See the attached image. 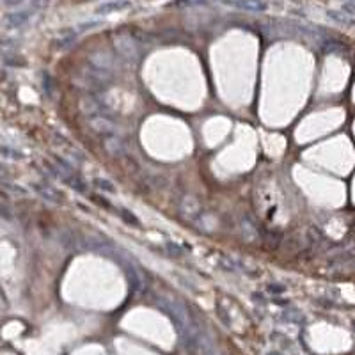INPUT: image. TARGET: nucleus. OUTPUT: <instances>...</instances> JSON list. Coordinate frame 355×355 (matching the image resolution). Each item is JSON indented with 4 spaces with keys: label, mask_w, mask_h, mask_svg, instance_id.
<instances>
[{
    "label": "nucleus",
    "mask_w": 355,
    "mask_h": 355,
    "mask_svg": "<svg viewBox=\"0 0 355 355\" xmlns=\"http://www.w3.org/2000/svg\"><path fill=\"white\" fill-rule=\"evenodd\" d=\"M156 302H158V306L162 307L164 313H166L167 316L173 320V324L176 325L178 332L183 336V339L188 338L190 332H192V329H193V325L190 324L188 314H186L185 307H183L179 302H176V300L167 299V297H160Z\"/></svg>",
    "instance_id": "nucleus-1"
},
{
    "label": "nucleus",
    "mask_w": 355,
    "mask_h": 355,
    "mask_svg": "<svg viewBox=\"0 0 355 355\" xmlns=\"http://www.w3.org/2000/svg\"><path fill=\"white\" fill-rule=\"evenodd\" d=\"M114 46H116L117 53L126 60H130V62H135L139 59V46L130 36H117V38H114Z\"/></svg>",
    "instance_id": "nucleus-2"
},
{
    "label": "nucleus",
    "mask_w": 355,
    "mask_h": 355,
    "mask_svg": "<svg viewBox=\"0 0 355 355\" xmlns=\"http://www.w3.org/2000/svg\"><path fill=\"white\" fill-rule=\"evenodd\" d=\"M89 128H91L94 134H98L100 137L105 141L109 137H114L117 135L116 132V126H114L112 119L109 116H94V117H89Z\"/></svg>",
    "instance_id": "nucleus-3"
},
{
    "label": "nucleus",
    "mask_w": 355,
    "mask_h": 355,
    "mask_svg": "<svg viewBox=\"0 0 355 355\" xmlns=\"http://www.w3.org/2000/svg\"><path fill=\"white\" fill-rule=\"evenodd\" d=\"M80 109L82 112L85 114V116L89 117H94V116H109V112H107V107L103 105L102 102H100L96 96L92 94H85L84 98L80 100Z\"/></svg>",
    "instance_id": "nucleus-4"
},
{
    "label": "nucleus",
    "mask_w": 355,
    "mask_h": 355,
    "mask_svg": "<svg viewBox=\"0 0 355 355\" xmlns=\"http://www.w3.org/2000/svg\"><path fill=\"white\" fill-rule=\"evenodd\" d=\"M30 186H32V190L38 193V196H41L43 199H46L48 203H53V204L64 203L62 192H59L55 186L48 185V183H32Z\"/></svg>",
    "instance_id": "nucleus-5"
},
{
    "label": "nucleus",
    "mask_w": 355,
    "mask_h": 355,
    "mask_svg": "<svg viewBox=\"0 0 355 355\" xmlns=\"http://www.w3.org/2000/svg\"><path fill=\"white\" fill-rule=\"evenodd\" d=\"M229 6L242 11H249V13H263L268 9V4L265 0H229Z\"/></svg>",
    "instance_id": "nucleus-6"
},
{
    "label": "nucleus",
    "mask_w": 355,
    "mask_h": 355,
    "mask_svg": "<svg viewBox=\"0 0 355 355\" xmlns=\"http://www.w3.org/2000/svg\"><path fill=\"white\" fill-rule=\"evenodd\" d=\"M199 211H201V206L193 197H183L181 201V213L186 220H196L199 217Z\"/></svg>",
    "instance_id": "nucleus-7"
},
{
    "label": "nucleus",
    "mask_w": 355,
    "mask_h": 355,
    "mask_svg": "<svg viewBox=\"0 0 355 355\" xmlns=\"http://www.w3.org/2000/svg\"><path fill=\"white\" fill-rule=\"evenodd\" d=\"M119 261H121V265H123L124 272H126L128 281H130V284H132V288H134V292H139V289H141L142 281H141V275H139L137 268H135L134 265H132L130 261L126 260V257H119Z\"/></svg>",
    "instance_id": "nucleus-8"
},
{
    "label": "nucleus",
    "mask_w": 355,
    "mask_h": 355,
    "mask_svg": "<svg viewBox=\"0 0 355 355\" xmlns=\"http://www.w3.org/2000/svg\"><path fill=\"white\" fill-rule=\"evenodd\" d=\"M103 144H105V149L109 155L112 156H126V148H124L123 141H121L117 135H114V137H109L103 141Z\"/></svg>",
    "instance_id": "nucleus-9"
},
{
    "label": "nucleus",
    "mask_w": 355,
    "mask_h": 355,
    "mask_svg": "<svg viewBox=\"0 0 355 355\" xmlns=\"http://www.w3.org/2000/svg\"><path fill=\"white\" fill-rule=\"evenodd\" d=\"M130 7V0H110V2H105L96 9L98 14H112L117 13V11H123Z\"/></svg>",
    "instance_id": "nucleus-10"
},
{
    "label": "nucleus",
    "mask_w": 355,
    "mask_h": 355,
    "mask_svg": "<svg viewBox=\"0 0 355 355\" xmlns=\"http://www.w3.org/2000/svg\"><path fill=\"white\" fill-rule=\"evenodd\" d=\"M77 41V34H75V30H70V28H66V30H60L59 32V38L55 39V48L59 50H66L70 48L73 43Z\"/></svg>",
    "instance_id": "nucleus-11"
},
{
    "label": "nucleus",
    "mask_w": 355,
    "mask_h": 355,
    "mask_svg": "<svg viewBox=\"0 0 355 355\" xmlns=\"http://www.w3.org/2000/svg\"><path fill=\"white\" fill-rule=\"evenodd\" d=\"M92 186L103 193H116L117 192V186L107 178H94L92 179Z\"/></svg>",
    "instance_id": "nucleus-12"
},
{
    "label": "nucleus",
    "mask_w": 355,
    "mask_h": 355,
    "mask_svg": "<svg viewBox=\"0 0 355 355\" xmlns=\"http://www.w3.org/2000/svg\"><path fill=\"white\" fill-rule=\"evenodd\" d=\"M27 20H28V13H23V11H20V13H11L6 16V23L14 28L27 23Z\"/></svg>",
    "instance_id": "nucleus-13"
},
{
    "label": "nucleus",
    "mask_w": 355,
    "mask_h": 355,
    "mask_svg": "<svg viewBox=\"0 0 355 355\" xmlns=\"http://www.w3.org/2000/svg\"><path fill=\"white\" fill-rule=\"evenodd\" d=\"M117 213H119V217L123 218V220L126 222L128 225H134V228H142L139 217L135 213H132L128 208H119V210H117Z\"/></svg>",
    "instance_id": "nucleus-14"
},
{
    "label": "nucleus",
    "mask_w": 355,
    "mask_h": 355,
    "mask_svg": "<svg viewBox=\"0 0 355 355\" xmlns=\"http://www.w3.org/2000/svg\"><path fill=\"white\" fill-rule=\"evenodd\" d=\"M91 64H94V66H98V68H103V70H110L112 59H110V55H107V53H94V55H91Z\"/></svg>",
    "instance_id": "nucleus-15"
},
{
    "label": "nucleus",
    "mask_w": 355,
    "mask_h": 355,
    "mask_svg": "<svg viewBox=\"0 0 355 355\" xmlns=\"http://www.w3.org/2000/svg\"><path fill=\"white\" fill-rule=\"evenodd\" d=\"M321 48H324L325 53H341V52H345V46H343L341 43H336V41H325Z\"/></svg>",
    "instance_id": "nucleus-16"
},
{
    "label": "nucleus",
    "mask_w": 355,
    "mask_h": 355,
    "mask_svg": "<svg viewBox=\"0 0 355 355\" xmlns=\"http://www.w3.org/2000/svg\"><path fill=\"white\" fill-rule=\"evenodd\" d=\"M0 153H2L4 156H7V158H11V160H21V158H23V153H20L18 149L9 148V146H0Z\"/></svg>",
    "instance_id": "nucleus-17"
},
{
    "label": "nucleus",
    "mask_w": 355,
    "mask_h": 355,
    "mask_svg": "<svg viewBox=\"0 0 355 355\" xmlns=\"http://www.w3.org/2000/svg\"><path fill=\"white\" fill-rule=\"evenodd\" d=\"M43 87H45V92L48 96H52L53 89H52V78H50L48 73H43Z\"/></svg>",
    "instance_id": "nucleus-18"
},
{
    "label": "nucleus",
    "mask_w": 355,
    "mask_h": 355,
    "mask_svg": "<svg viewBox=\"0 0 355 355\" xmlns=\"http://www.w3.org/2000/svg\"><path fill=\"white\" fill-rule=\"evenodd\" d=\"M267 289L270 293H274V295H281V293L286 292V288L282 284H277V282H270V284L267 286Z\"/></svg>",
    "instance_id": "nucleus-19"
},
{
    "label": "nucleus",
    "mask_w": 355,
    "mask_h": 355,
    "mask_svg": "<svg viewBox=\"0 0 355 355\" xmlns=\"http://www.w3.org/2000/svg\"><path fill=\"white\" fill-rule=\"evenodd\" d=\"M100 25H102V21H98V20L85 21V23L78 25V30H91V28H96V27H100Z\"/></svg>",
    "instance_id": "nucleus-20"
},
{
    "label": "nucleus",
    "mask_w": 355,
    "mask_h": 355,
    "mask_svg": "<svg viewBox=\"0 0 355 355\" xmlns=\"http://www.w3.org/2000/svg\"><path fill=\"white\" fill-rule=\"evenodd\" d=\"M208 0H176V6H203Z\"/></svg>",
    "instance_id": "nucleus-21"
},
{
    "label": "nucleus",
    "mask_w": 355,
    "mask_h": 355,
    "mask_svg": "<svg viewBox=\"0 0 355 355\" xmlns=\"http://www.w3.org/2000/svg\"><path fill=\"white\" fill-rule=\"evenodd\" d=\"M329 16H331L332 20L339 21V23H350V18L348 16H343V14L334 13V11H329Z\"/></svg>",
    "instance_id": "nucleus-22"
},
{
    "label": "nucleus",
    "mask_w": 355,
    "mask_h": 355,
    "mask_svg": "<svg viewBox=\"0 0 355 355\" xmlns=\"http://www.w3.org/2000/svg\"><path fill=\"white\" fill-rule=\"evenodd\" d=\"M91 199L92 201H96L98 204H102V206H107V208H110V203L107 199H102V197H98V196H91Z\"/></svg>",
    "instance_id": "nucleus-23"
},
{
    "label": "nucleus",
    "mask_w": 355,
    "mask_h": 355,
    "mask_svg": "<svg viewBox=\"0 0 355 355\" xmlns=\"http://www.w3.org/2000/svg\"><path fill=\"white\" fill-rule=\"evenodd\" d=\"M167 247L171 249V254H176V256H179V254H181V250H179L178 245H173V243H167Z\"/></svg>",
    "instance_id": "nucleus-24"
},
{
    "label": "nucleus",
    "mask_w": 355,
    "mask_h": 355,
    "mask_svg": "<svg viewBox=\"0 0 355 355\" xmlns=\"http://www.w3.org/2000/svg\"><path fill=\"white\" fill-rule=\"evenodd\" d=\"M6 178H9V171L4 166H0V179H6Z\"/></svg>",
    "instance_id": "nucleus-25"
},
{
    "label": "nucleus",
    "mask_w": 355,
    "mask_h": 355,
    "mask_svg": "<svg viewBox=\"0 0 355 355\" xmlns=\"http://www.w3.org/2000/svg\"><path fill=\"white\" fill-rule=\"evenodd\" d=\"M2 2L6 4V6H20L23 0H2Z\"/></svg>",
    "instance_id": "nucleus-26"
},
{
    "label": "nucleus",
    "mask_w": 355,
    "mask_h": 355,
    "mask_svg": "<svg viewBox=\"0 0 355 355\" xmlns=\"http://www.w3.org/2000/svg\"><path fill=\"white\" fill-rule=\"evenodd\" d=\"M2 80H6V71L0 70V82H2Z\"/></svg>",
    "instance_id": "nucleus-27"
},
{
    "label": "nucleus",
    "mask_w": 355,
    "mask_h": 355,
    "mask_svg": "<svg viewBox=\"0 0 355 355\" xmlns=\"http://www.w3.org/2000/svg\"><path fill=\"white\" fill-rule=\"evenodd\" d=\"M208 355H222L220 352H218V350L217 348H213V350H211V352L210 353H208Z\"/></svg>",
    "instance_id": "nucleus-28"
},
{
    "label": "nucleus",
    "mask_w": 355,
    "mask_h": 355,
    "mask_svg": "<svg viewBox=\"0 0 355 355\" xmlns=\"http://www.w3.org/2000/svg\"><path fill=\"white\" fill-rule=\"evenodd\" d=\"M268 355H279L277 352H272V353H268Z\"/></svg>",
    "instance_id": "nucleus-29"
},
{
    "label": "nucleus",
    "mask_w": 355,
    "mask_h": 355,
    "mask_svg": "<svg viewBox=\"0 0 355 355\" xmlns=\"http://www.w3.org/2000/svg\"><path fill=\"white\" fill-rule=\"evenodd\" d=\"M34 2H45V0H34Z\"/></svg>",
    "instance_id": "nucleus-30"
}]
</instances>
